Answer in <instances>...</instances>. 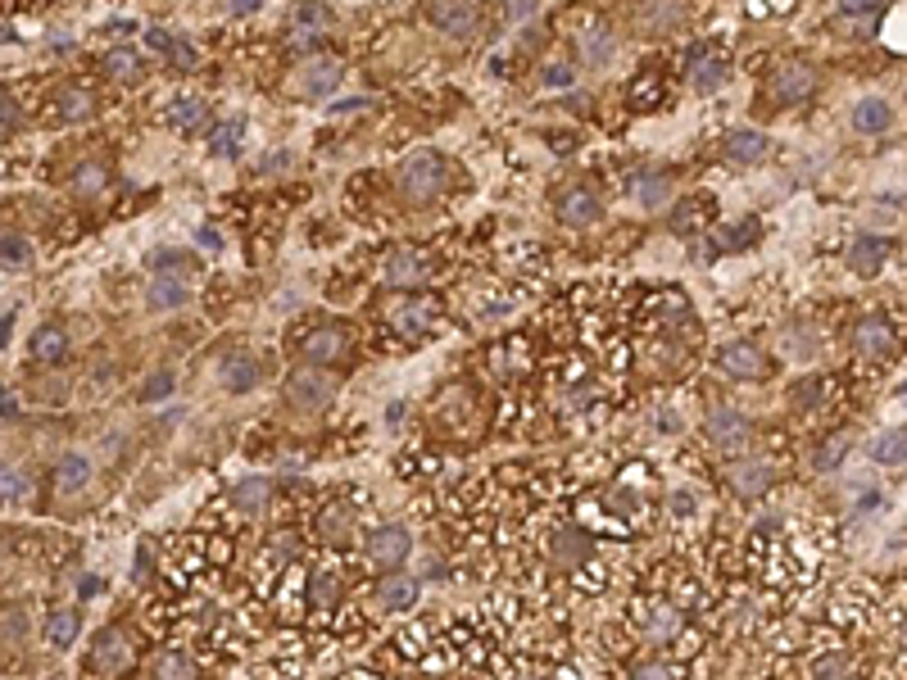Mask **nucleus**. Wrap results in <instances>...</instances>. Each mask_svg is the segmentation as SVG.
Instances as JSON below:
<instances>
[{
  "mask_svg": "<svg viewBox=\"0 0 907 680\" xmlns=\"http://www.w3.org/2000/svg\"><path fill=\"white\" fill-rule=\"evenodd\" d=\"M445 177H449V168H445V159H440L436 150H418V155H409V159L400 164V173H395L400 191H404L409 200H418V204L436 200V195L445 191Z\"/></svg>",
  "mask_w": 907,
  "mask_h": 680,
  "instance_id": "nucleus-1",
  "label": "nucleus"
},
{
  "mask_svg": "<svg viewBox=\"0 0 907 680\" xmlns=\"http://www.w3.org/2000/svg\"><path fill=\"white\" fill-rule=\"evenodd\" d=\"M704 436L713 440V449H722V454H735V449H744V445H749V436H753V422H749L740 409H731V404H717V409L704 418Z\"/></svg>",
  "mask_w": 907,
  "mask_h": 680,
  "instance_id": "nucleus-2",
  "label": "nucleus"
},
{
  "mask_svg": "<svg viewBox=\"0 0 907 680\" xmlns=\"http://www.w3.org/2000/svg\"><path fill=\"white\" fill-rule=\"evenodd\" d=\"M817 91V69L812 64H803V60H780L776 64V73H771V96L780 100V105H798V100H808Z\"/></svg>",
  "mask_w": 907,
  "mask_h": 680,
  "instance_id": "nucleus-3",
  "label": "nucleus"
},
{
  "mask_svg": "<svg viewBox=\"0 0 907 680\" xmlns=\"http://www.w3.org/2000/svg\"><path fill=\"white\" fill-rule=\"evenodd\" d=\"M332 395H336V382L323 368H295L290 382H286V400L295 409H323Z\"/></svg>",
  "mask_w": 907,
  "mask_h": 680,
  "instance_id": "nucleus-4",
  "label": "nucleus"
},
{
  "mask_svg": "<svg viewBox=\"0 0 907 680\" xmlns=\"http://www.w3.org/2000/svg\"><path fill=\"white\" fill-rule=\"evenodd\" d=\"M128 662H132V639L118 626H105L96 635V644H91V671L96 675H118V671H128Z\"/></svg>",
  "mask_w": 907,
  "mask_h": 680,
  "instance_id": "nucleus-5",
  "label": "nucleus"
},
{
  "mask_svg": "<svg viewBox=\"0 0 907 680\" xmlns=\"http://www.w3.org/2000/svg\"><path fill=\"white\" fill-rule=\"evenodd\" d=\"M893 345H898V335H893V322H889V317H862V322L853 326V350H857L862 359H889Z\"/></svg>",
  "mask_w": 907,
  "mask_h": 680,
  "instance_id": "nucleus-6",
  "label": "nucleus"
},
{
  "mask_svg": "<svg viewBox=\"0 0 907 680\" xmlns=\"http://www.w3.org/2000/svg\"><path fill=\"white\" fill-rule=\"evenodd\" d=\"M409 553H413V535H409L404 526H382V531L373 535V544H368V558H373L382 571H395V567H404V562H409Z\"/></svg>",
  "mask_w": 907,
  "mask_h": 680,
  "instance_id": "nucleus-7",
  "label": "nucleus"
},
{
  "mask_svg": "<svg viewBox=\"0 0 907 680\" xmlns=\"http://www.w3.org/2000/svg\"><path fill=\"white\" fill-rule=\"evenodd\" d=\"M336 87H341V64H336V60H309L305 69L295 73V82H290L295 96H309V100L332 96Z\"/></svg>",
  "mask_w": 907,
  "mask_h": 680,
  "instance_id": "nucleus-8",
  "label": "nucleus"
},
{
  "mask_svg": "<svg viewBox=\"0 0 907 680\" xmlns=\"http://www.w3.org/2000/svg\"><path fill=\"white\" fill-rule=\"evenodd\" d=\"M717 364L726 368V377H740V382H758L767 373V354L758 345H749V340H735V345H726L717 354Z\"/></svg>",
  "mask_w": 907,
  "mask_h": 680,
  "instance_id": "nucleus-9",
  "label": "nucleus"
},
{
  "mask_svg": "<svg viewBox=\"0 0 907 680\" xmlns=\"http://www.w3.org/2000/svg\"><path fill=\"white\" fill-rule=\"evenodd\" d=\"M726 481H731V490H735V495H744V499H758V495H767V490H771L776 472H771V463H762V458H749V463H735V468L726 472Z\"/></svg>",
  "mask_w": 907,
  "mask_h": 680,
  "instance_id": "nucleus-10",
  "label": "nucleus"
},
{
  "mask_svg": "<svg viewBox=\"0 0 907 680\" xmlns=\"http://www.w3.org/2000/svg\"><path fill=\"white\" fill-rule=\"evenodd\" d=\"M853 132H862V137H880V132H889V123H893V105L884 100V96H862L857 105H853Z\"/></svg>",
  "mask_w": 907,
  "mask_h": 680,
  "instance_id": "nucleus-11",
  "label": "nucleus"
},
{
  "mask_svg": "<svg viewBox=\"0 0 907 680\" xmlns=\"http://www.w3.org/2000/svg\"><path fill=\"white\" fill-rule=\"evenodd\" d=\"M599 213H603V204H599V195H594L590 186H572V191L558 200V218H562L567 227H590V222H599Z\"/></svg>",
  "mask_w": 907,
  "mask_h": 680,
  "instance_id": "nucleus-12",
  "label": "nucleus"
},
{
  "mask_svg": "<svg viewBox=\"0 0 907 680\" xmlns=\"http://www.w3.org/2000/svg\"><path fill=\"white\" fill-rule=\"evenodd\" d=\"M427 272H431V263L418 250H395L386 259V268H382L386 286H418V281H427Z\"/></svg>",
  "mask_w": 907,
  "mask_h": 680,
  "instance_id": "nucleus-13",
  "label": "nucleus"
},
{
  "mask_svg": "<svg viewBox=\"0 0 907 680\" xmlns=\"http://www.w3.org/2000/svg\"><path fill=\"white\" fill-rule=\"evenodd\" d=\"M549 558H553L558 567H581V562L590 558V535L576 531V526L553 531V535H549Z\"/></svg>",
  "mask_w": 907,
  "mask_h": 680,
  "instance_id": "nucleus-14",
  "label": "nucleus"
},
{
  "mask_svg": "<svg viewBox=\"0 0 907 680\" xmlns=\"http://www.w3.org/2000/svg\"><path fill=\"white\" fill-rule=\"evenodd\" d=\"M341 354H345V331H341V326H318V331L305 335V359H309L314 368L336 364Z\"/></svg>",
  "mask_w": 907,
  "mask_h": 680,
  "instance_id": "nucleus-15",
  "label": "nucleus"
},
{
  "mask_svg": "<svg viewBox=\"0 0 907 680\" xmlns=\"http://www.w3.org/2000/svg\"><path fill=\"white\" fill-rule=\"evenodd\" d=\"M767 155H771V141H767L762 132H731V137H726V159H731V164L753 168V164H762Z\"/></svg>",
  "mask_w": 907,
  "mask_h": 680,
  "instance_id": "nucleus-16",
  "label": "nucleus"
},
{
  "mask_svg": "<svg viewBox=\"0 0 907 680\" xmlns=\"http://www.w3.org/2000/svg\"><path fill=\"white\" fill-rule=\"evenodd\" d=\"M268 499H272V481H268V477H241V481L231 486V504H236V513H245V517L263 513Z\"/></svg>",
  "mask_w": 907,
  "mask_h": 680,
  "instance_id": "nucleus-17",
  "label": "nucleus"
},
{
  "mask_svg": "<svg viewBox=\"0 0 907 680\" xmlns=\"http://www.w3.org/2000/svg\"><path fill=\"white\" fill-rule=\"evenodd\" d=\"M427 19H431L440 33H454V37H463V33H472V28H477V5H449V0H440V5H431V10H427Z\"/></svg>",
  "mask_w": 907,
  "mask_h": 680,
  "instance_id": "nucleus-18",
  "label": "nucleus"
},
{
  "mask_svg": "<svg viewBox=\"0 0 907 680\" xmlns=\"http://www.w3.org/2000/svg\"><path fill=\"white\" fill-rule=\"evenodd\" d=\"M204 114H209V109H204L200 96H177V100L164 109V123L177 128V132H200V128H204Z\"/></svg>",
  "mask_w": 907,
  "mask_h": 680,
  "instance_id": "nucleus-19",
  "label": "nucleus"
},
{
  "mask_svg": "<svg viewBox=\"0 0 907 680\" xmlns=\"http://www.w3.org/2000/svg\"><path fill=\"white\" fill-rule=\"evenodd\" d=\"M884 254H889V245H884L880 236H857V241H853V250H848V263H853V272H857V277H875Z\"/></svg>",
  "mask_w": 907,
  "mask_h": 680,
  "instance_id": "nucleus-20",
  "label": "nucleus"
},
{
  "mask_svg": "<svg viewBox=\"0 0 907 680\" xmlns=\"http://www.w3.org/2000/svg\"><path fill=\"white\" fill-rule=\"evenodd\" d=\"M222 386L236 391V395L254 391V386H259V364H254L250 354H227V359H222Z\"/></svg>",
  "mask_w": 907,
  "mask_h": 680,
  "instance_id": "nucleus-21",
  "label": "nucleus"
},
{
  "mask_svg": "<svg viewBox=\"0 0 907 680\" xmlns=\"http://www.w3.org/2000/svg\"><path fill=\"white\" fill-rule=\"evenodd\" d=\"M191 299V286L182 277H155L150 290H146V304L150 308H182Z\"/></svg>",
  "mask_w": 907,
  "mask_h": 680,
  "instance_id": "nucleus-22",
  "label": "nucleus"
},
{
  "mask_svg": "<svg viewBox=\"0 0 907 680\" xmlns=\"http://www.w3.org/2000/svg\"><path fill=\"white\" fill-rule=\"evenodd\" d=\"M87 481H91V458H82V454H64V458L55 463V486H60L64 495L87 490Z\"/></svg>",
  "mask_w": 907,
  "mask_h": 680,
  "instance_id": "nucleus-23",
  "label": "nucleus"
},
{
  "mask_svg": "<svg viewBox=\"0 0 907 680\" xmlns=\"http://www.w3.org/2000/svg\"><path fill=\"white\" fill-rule=\"evenodd\" d=\"M871 458H875L880 468H898V463H907V427L880 431V436L871 440Z\"/></svg>",
  "mask_w": 907,
  "mask_h": 680,
  "instance_id": "nucleus-24",
  "label": "nucleus"
},
{
  "mask_svg": "<svg viewBox=\"0 0 907 680\" xmlns=\"http://www.w3.org/2000/svg\"><path fill=\"white\" fill-rule=\"evenodd\" d=\"M64 354H69V335H64V326L46 322V326L33 335V359H37V364H60Z\"/></svg>",
  "mask_w": 907,
  "mask_h": 680,
  "instance_id": "nucleus-25",
  "label": "nucleus"
},
{
  "mask_svg": "<svg viewBox=\"0 0 907 680\" xmlns=\"http://www.w3.org/2000/svg\"><path fill=\"white\" fill-rule=\"evenodd\" d=\"M55 109H60V118H64V123H87V118L96 114V96H91L87 87H64Z\"/></svg>",
  "mask_w": 907,
  "mask_h": 680,
  "instance_id": "nucleus-26",
  "label": "nucleus"
},
{
  "mask_svg": "<svg viewBox=\"0 0 907 680\" xmlns=\"http://www.w3.org/2000/svg\"><path fill=\"white\" fill-rule=\"evenodd\" d=\"M631 195H636L645 209H658V204L672 200V177H667V173H640L636 186H631Z\"/></svg>",
  "mask_w": 907,
  "mask_h": 680,
  "instance_id": "nucleus-27",
  "label": "nucleus"
},
{
  "mask_svg": "<svg viewBox=\"0 0 907 680\" xmlns=\"http://www.w3.org/2000/svg\"><path fill=\"white\" fill-rule=\"evenodd\" d=\"M377 603H382V608H413V603H418V581H404V576L382 581V585H377Z\"/></svg>",
  "mask_w": 907,
  "mask_h": 680,
  "instance_id": "nucleus-28",
  "label": "nucleus"
},
{
  "mask_svg": "<svg viewBox=\"0 0 907 680\" xmlns=\"http://www.w3.org/2000/svg\"><path fill=\"white\" fill-rule=\"evenodd\" d=\"M150 680H195V662L186 653H159L150 666Z\"/></svg>",
  "mask_w": 907,
  "mask_h": 680,
  "instance_id": "nucleus-29",
  "label": "nucleus"
},
{
  "mask_svg": "<svg viewBox=\"0 0 907 680\" xmlns=\"http://www.w3.org/2000/svg\"><path fill=\"white\" fill-rule=\"evenodd\" d=\"M690 82H694V91H717L722 82H726V64L722 60H694L690 64Z\"/></svg>",
  "mask_w": 907,
  "mask_h": 680,
  "instance_id": "nucleus-30",
  "label": "nucleus"
},
{
  "mask_svg": "<svg viewBox=\"0 0 907 680\" xmlns=\"http://www.w3.org/2000/svg\"><path fill=\"white\" fill-rule=\"evenodd\" d=\"M681 630V612L672 608V603H658L654 612H649V621H645V635L649 639H672Z\"/></svg>",
  "mask_w": 907,
  "mask_h": 680,
  "instance_id": "nucleus-31",
  "label": "nucleus"
},
{
  "mask_svg": "<svg viewBox=\"0 0 907 680\" xmlns=\"http://www.w3.org/2000/svg\"><path fill=\"white\" fill-rule=\"evenodd\" d=\"M78 612H69V608H60V612H51V621H46V635H51V644L55 648H69L73 639H78Z\"/></svg>",
  "mask_w": 907,
  "mask_h": 680,
  "instance_id": "nucleus-32",
  "label": "nucleus"
},
{
  "mask_svg": "<svg viewBox=\"0 0 907 680\" xmlns=\"http://www.w3.org/2000/svg\"><path fill=\"white\" fill-rule=\"evenodd\" d=\"M0 250H5V268H10V272H19V268L33 263V245H28L14 227H5V236H0Z\"/></svg>",
  "mask_w": 907,
  "mask_h": 680,
  "instance_id": "nucleus-33",
  "label": "nucleus"
},
{
  "mask_svg": "<svg viewBox=\"0 0 907 680\" xmlns=\"http://www.w3.org/2000/svg\"><path fill=\"white\" fill-rule=\"evenodd\" d=\"M105 73H109L114 82H132V78L141 73V60H137L128 46H118V51H109V55H105Z\"/></svg>",
  "mask_w": 907,
  "mask_h": 680,
  "instance_id": "nucleus-34",
  "label": "nucleus"
},
{
  "mask_svg": "<svg viewBox=\"0 0 907 680\" xmlns=\"http://www.w3.org/2000/svg\"><path fill=\"white\" fill-rule=\"evenodd\" d=\"M105 177H109V173H105L100 164H82V168L73 173V191H78V195H100V191H105Z\"/></svg>",
  "mask_w": 907,
  "mask_h": 680,
  "instance_id": "nucleus-35",
  "label": "nucleus"
},
{
  "mask_svg": "<svg viewBox=\"0 0 907 680\" xmlns=\"http://www.w3.org/2000/svg\"><path fill=\"white\" fill-rule=\"evenodd\" d=\"M173 386H177V377L168 373V368H159V373H150L146 377V386H141V404H155V400H164V395H173Z\"/></svg>",
  "mask_w": 907,
  "mask_h": 680,
  "instance_id": "nucleus-36",
  "label": "nucleus"
},
{
  "mask_svg": "<svg viewBox=\"0 0 907 680\" xmlns=\"http://www.w3.org/2000/svg\"><path fill=\"white\" fill-rule=\"evenodd\" d=\"M241 132H245V118H227V123L213 132V150H218V155H236Z\"/></svg>",
  "mask_w": 907,
  "mask_h": 680,
  "instance_id": "nucleus-37",
  "label": "nucleus"
},
{
  "mask_svg": "<svg viewBox=\"0 0 907 680\" xmlns=\"http://www.w3.org/2000/svg\"><path fill=\"white\" fill-rule=\"evenodd\" d=\"M24 499H28V472L14 468V463H5V504L14 508V504H24Z\"/></svg>",
  "mask_w": 907,
  "mask_h": 680,
  "instance_id": "nucleus-38",
  "label": "nucleus"
},
{
  "mask_svg": "<svg viewBox=\"0 0 907 680\" xmlns=\"http://www.w3.org/2000/svg\"><path fill=\"white\" fill-rule=\"evenodd\" d=\"M808 680H853V666H848L844 657H835V653H830V657H821V662L812 666V675H808Z\"/></svg>",
  "mask_w": 907,
  "mask_h": 680,
  "instance_id": "nucleus-39",
  "label": "nucleus"
},
{
  "mask_svg": "<svg viewBox=\"0 0 907 680\" xmlns=\"http://www.w3.org/2000/svg\"><path fill=\"white\" fill-rule=\"evenodd\" d=\"M613 51H618V46H613L609 33H590V37H585V60H590V64H609Z\"/></svg>",
  "mask_w": 907,
  "mask_h": 680,
  "instance_id": "nucleus-40",
  "label": "nucleus"
},
{
  "mask_svg": "<svg viewBox=\"0 0 907 680\" xmlns=\"http://www.w3.org/2000/svg\"><path fill=\"white\" fill-rule=\"evenodd\" d=\"M323 531H327V540H341V535H350V513H345V508H327V517H323Z\"/></svg>",
  "mask_w": 907,
  "mask_h": 680,
  "instance_id": "nucleus-41",
  "label": "nucleus"
},
{
  "mask_svg": "<svg viewBox=\"0 0 907 680\" xmlns=\"http://www.w3.org/2000/svg\"><path fill=\"white\" fill-rule=\"evenodd\" d=\"M839 458H844V440L835 436V440H830V445H826L821 454H812V468H817V472H830V468H835Z\"/></svg>",
  "mask_w": 907,
  "mask_h": 680,
  "instance_id": "nucleus-42",
  "label": "nucleus"
},
{
  "mask_svg": "<svg viewBox=\"0 0 907 680\" xmlns=\"http://www.w3.org/2000/svg\"><path fill=\"white\" fill-rule=\"evenodd\" d=\"M314 599H318V603H336V599H341V581H336V576H318V581H314Z\"/></svg>",
  "mask_w": 907,
  "mask_h": 680,
  "instance_id": "nucleus-43",
  "label": "nucleus"
},
{
  "mask_svg": "<svg viewBox=\"0 0 907 680\" xmlns=\"http://www.w3.org/2000/svg\"><path fill=\"white\" fill-rule=\"evenodd\" d=\"M839 10H844V19H875L880 14L875 0H848V5H839Z\"/></svg>",
  "mask_w": 907,
  "mask_h": 680,
  "instance_id": "nucleus-44",
  "label": "nucleus"
},
{
  "mask_svg": "<svg viewBox=\"0 0 907 680\" xmlns=\"http://www.w3.org/2000/svg\"><path fill=\"white\" fill-rule=\"evenodd\" d=\"M636 680H676V671H672L667 662H645V666L636 671Z\"/></svg>",
  "mask_w": 907,
  "mask_h": 680,
  "instance_id": "nucleus-45",
  "label": "nucleus"
},
{
  "mask_svg": "<svg viewBox=\"0 0 907 680\" xmlns=\"http://www.w3.org/2000/svg\"><path fill=\"white\" fill-rule=\"evenodd\" d=\"M182 263H191V254H182V250H159V254H155V268H159V272H164V268L173 272V268H182Z\"/></svg>",
  "mask_w": 907,
  "mask_h": 680,
  "instance_id": "nucleus-46",
  "label": "nucleus"
},
{
  "mask_svg": "<svg viewBox=\"0 0 907 680\" xmlns=\"http://www.w3.org/2000/svg\"><path fill=\"white\" fill-rule=\"evenodd\" d=\"M146 42H150L159 55H173V46H177V37H173V33H159V28H150V33H146Z\"/></svg>",
  "mask_w": 907,
  "mask_h": 680,
  "instance_id": "nucleus-47",
  "label": "nucleus"
},
{
  "mask_svg": "<svg viewBox=\"0 0 907 680\" xmlns=\"http://www.w3.org/2000/svg\"><path fill=\"white\" fill-rule=\"evenodd\" d=\"M24 630H28V626H24V612H14V608H10V612H5V644L24 639Z\"/></svg>",
  "mask_w": 907,
  "mask_h": 680,
  "instance_id": "nucleus-48",
  "label": "nucleus"
},
{
  "mask_svg": "<svg viewBox=\"0 0 907 680\" xmlns=\"http://www.w3.org/2000/svg\"><path fill=\"white\" fill-rule=\"evenodd\" d=\"M295 24H299V28H318V24H323V10H318V5H299V10H295Z\"/></svg>",
  "mask_w": 907,
  "mask_h": 680,
  "instance_id": "nucleus-49",
  "label": "nucleus"
},
{
  "mask_svg": "<svg viewBox=\"0 0 907 680\" xmlns=\"http://www.w3.org/2000/svg\"><path fill=\"white\" fill-rule=\"evenodd\" d=\"M817 391H821V382H817V377H803V382H794V391H789V395H794V400H812Z\"/></svg>",
  "mask_w": 907,
  "mask_h": 680,
  "instance_id": "nucleus-50",
  "label": "nucleus"
},
{
  "mask_svg": "<svg viewBox=\"0 0 907 680\" xmlns=\"http://www.w3.org/2000/svg\"><path fill=\"white\" fill-rule=\"evenodd\" d=\"M100 585H105V581H100V576H82V585H78V594H82V599H96V594H100Z\"/></svg>",
  "mask_w": 907,
  "mask_h": 680,
  "instance_id": "nucleus-51",
  "label": "nucleus"
},
{
  "mask_svg": "<svg viewBox=\"0 0 907 680\" xmlns=\"http://www.w3.org/2000/svg\"><path fill=\"white\" fill-rule=\"evenodd\" d=\"M0 413H5V422H14V413H19V395H14V391H5V400H0Z\"/></svg>",
  "mask_w": 907,
  "mask_h": 680,
  "instance_id": "nucleus-52",
  "label": "nucleus"
},
{
  "mask_svg": "<svg viewBox=\"0 0 907 680\" xmlns=\"http://www.w3.org/2000/svg\"><path fill=\"white\" fill-rule=\"evenodd\" d=\"M173 60H177V64H195V51H191V46L177 37V46H173Z\"/></svg>",
  "mask_w": 907,
  "mask_h": 680,
  "instance_id": "nucleus-53",
  "label": "nucleus"
},
{
  "mask_svg": "<svg viewBox=\"0 0 907 680\" xmlns=\"http://www.w3.org/2000/svg\"><path fill=\"white\" fill-rule=\"evenodd\" d=\"M195 241H200V245H204V250H218V245H222V236H218V231H213V227H204V231H200V236H195Z\"/></svg>",
  "mask_w": 907,
  "mask_h": 680,
  "instance_id": "nucleus-54",
  "label": "nucleus"
},
{
  "mask_svg": "<svg viewBox=\"0 0 907 680\" xmlns=\"http://www.w3.org/2000/svg\"><path fill=\"white\" fill-rule=\"evenodd\" d=\"M572 82V69H549V87H567Z\"/></svg>",
  "mask_w": 907,
  "mask_h": 680,
  "instance_id": "nucleus-55",
  "label": "nucleus"
},
{
  "mask_svg": "<svg viewBox=\"0 0 907 680\" xmlns=\"http://www.w3.org/2000/svg\"><path fill=\"white\" fill-rule=\"evenodd\" d=\"M0 109H5V132H10L14 128V96L10 91H5V100H0Z\"/></svg>",
  "mask_w": 907,
  "mask_h": 680,
  "instance_id": "nucleus-56",
  "label": "nucleus"
},
{
  "mask_svg": "<svg viewBox=\"0 0 907 680\" xmlns=\"http://www.w3.org/2000/svg\"><path fill=\"white\" fill-rule=\"evenodd\" d=\"M672 504H676V508H694V495H690V490H676Z\"/></svg>",
  "mask_w": 907,
  "mask_h": 680,
  "instance_id": "nucleus-57",
  "label": "nucleus"
},
{
  "mask_svg": "<svg viewBox=\"0 0 907 680\" xmlns=\"http://www.w3.org/2000/svg\"><path fill=\"white\" fill-rule=\"evenodd\" d=\"M522 680H540V675H522Z\"/></svg>",
  "mask_w": 907,
  "mask_h": 680,
  "instance_id": "nucleus-58",
  "label": "nucleus"
}]
</instances>
